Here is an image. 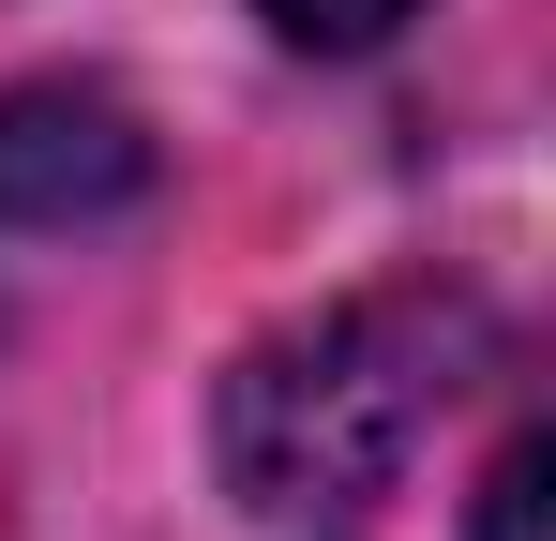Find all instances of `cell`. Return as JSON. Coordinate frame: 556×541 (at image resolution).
<instances>
[{
  "mask_svg": "<svg viewBox=\"0 0 556 541\" xmlns=\"http://www.w3.org/2000/svg\"><path fill=\"white\" fill-rule=\"evenodd\" d=\"M481 347H496V316L466 286H421V270L256 331L226 361V391H211L226 496L241 512H362V496H391L421 466V437L452 422V391L481 376Z\"/></svg>",
  "mask_w": 556,
  "mask_h": 541,
  "instance_id": "obj_1",
  "label": "cell"
},
{
  "mask_svg": "<svg viewBox=\"0 0 556 541\" xmlns=\"http://www.w3.org/2000/svg\"><path fill=\"white\" fill-rule=\"evenodd\" d=\"M151 105L105 76H15L0 90V241H91L151 196Z\"/></svg>",
  "mask_w": 556,
  "mask_h": 541,
  "instance_id": "obj_2",
  "label": "cell"
},
{
  "mask_svg": "<svg viewBox=\"0 0 556 541\" xmlns=\"http://www.w3.org/2000/svg\"><path fill=\"white\" fill-rule=\"evenodd\" d=\"M256 15H271L286 46H316V61H362V46H391L421 0H256Z\"/></svg>",
  "mask_w": 556,
  "mask_h": 541,
  "instance_id": "obj_3",
  "label": "cell"
},
{
  "mask_svg": "<svg viewBox=\"0 0 556 541\" xmlns=\"http://www.w3.org/2000/svg\"><path fill=\"white\" fill-rule=\"evenodd\" d=\"M542 466H556L542 437H511V451H496V466H481V512H466V541H527V527H542Z\"/></svg>",
  "mask_w": 556,
  "mask_h": 541,
  "instance_id": "obj_4",
  "label": "cell"
}]
</instances>
